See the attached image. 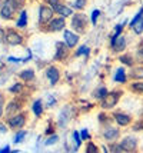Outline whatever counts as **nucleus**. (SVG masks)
Segmentation results:
<instances>
[{"mask_svg": "<svg viewBox=\"0 0 143 153\" xmlns=\"http://www.w3.org/2000/svg\"><path fill=\"white\" fill-rule=\"evenodd\" d=\"M123 92L122 89H115V90H110L109 94L104 97V99L99 103V106L102 109L103 112H109V110H113L116 106H117V103L120 102L123 96Z\"/></svg>", "mask_w": 143, "mask_h": 153, "instance_id": "nucleus-1", "label": "nucleus"}, {"mask_svg": "<svg viewBox=\"0 0 143 153\" xmlns=\"http://www.w3.org/2000/svg\"><path fill=\"white\" fill-rule=\"evenodd\" d=\"M70 27L77 34L86 33L87 32V27H89V17L84 13H82V12H76L70 17Z\"/></svg>", "mask_w": 143, "mask_h": 153, "instance_id": "nucleus-2", "label": "nucleus"}, {"mask_svg": "<svg viewBox=\"0 0 143 153\" xmlns=\"http://www.w3.org/2000/svg\"><path fill=\"white\" fill-rule=\"evenodd\" d=\"M120 127L119 126H113V125H106L102 129V137L104 142H107V145L110 143H116L119 137H120Z\"/></svg>", "mask_w": 143, "mask_h": 153, "instance_id": "nucleus-3", "label": "nucleus"}, {"mask_svg": "<svg viewBox=\"0 0 143 153\" xmlns=\"http://www.w3.org/2000/svg\"><path fill=\"white\" fill-rule=\"evenodd\" d=\"M26 122H27V114L24 113V112H20V113L12 116V117H7L6 125L10 127L12 130L19 132V130H21V129L24 127Z\"/></svg>", "mask_w": 143, "mask_h": 153, "instance_id": "nucleus-4", "label": "nucleus"}, {"mask_svg": "<svg viewBox=\"0 0 143 153\" xmlns=\"http://www.w3.org/2000/svg\"><path fill=\"white\" fill-rule=\"evenodd\" d=\"M119 146L122 147V150L124 153H137V149H139V140L135 137V136H124L120 142H119Z\"/></svg>", "mask_w": 143, "mask_h": 153, "instance_id": "nucleus-5", "label": "nucleus"}, {"mask_svg": "<svg viewBox=\"0 0 143 153\" xmlns=\"http://www.w3.org/2000/svg\"><path fill=\"white\" fill-rule=\"evenodd\" d=\"M16 12H17V6L14 0H4L0 7V17L4 20H12Z\"/></svg>", "mask_w": 143, "mask_h": 153, "instance_id": "nucleus-6", "label": "nucleus"}, {"mask_svg": "<svg viewBox=\"0 0 143 153\" xmlns=\"http://www.w3.org/2000/svg\"><path fill=\"white\" fill-rule=\"evenodd\" d=\"M44 27H46V32H49V33L64 32L66 27H67V22H66V19H63V17H60V16H57V17L50 20Z\"/></svg>", "mask_w": 143, "mask_h": 153, "instance_id": "nucleus-7", "label": "nucleus"}, {"mask_svg": "<svg viewBox=\"0 0 143 153\" xmlns=\"http://www.w3.org/2000/svg\"><path fill=\"white\" fill-rule=\"evenodd\" d=\"M55 10L52 7L46 4V3H43V4L39 6V23L41 26H46L50 20L55 19Z\"/></svg>", "mask_w": 143, "mask_h": 153, "instance_id": "nucleus-8", "label": "nucleus"}, {"mask_svg": "<svg viewBox=\"0 0 143 153\" xmlns=\"http://www.w3.org/2000/svg\"><path fill=\"white\" fill-rule=\"evenodd\" d=\"M112 117H113V122L116 123V126L119 127H127L133 122V117L129 113L123 112V110H115L113 114H112Z\"/></svg>", "mask_w": 143, "mask_h": 153, "instance_id": "nucleus-9", "label": "nucleus"}, {"mask_svg": "<svg viewBox=\"0 0 143 153\" xmlns=\"http://www.w3.org/2000/svg\"><path fill=\"white\" fill-rule=\"evenodd\" d=\"M63 42L66 43V46H67L70 50H73V49H76V47L79 46L80 34L75 33L72 29H66V30L63 32Z\"/></svg>", "mask_w": 143, "mask_h": 153, "instance_id": "nucleus-10", "label": "nucleus"}, {"mask_svg": "<svg viewBox=\"0 0 143 153\" xmlns=\"http://www.w3.org/2000/svg\"><path fill=\"white\" fill-rule=\"evenodd\" d=\"M6 42L7 45H10V46H21L23 45V36H21L19 32H16L14 29H7L6 30Z\"/></svg>", "mask_w": 143, "mask_h": 153, "instance_id": "nucleus-11", "label": "nucleus"}, {"mask_svg": "<svg viewBox=\"0 0 143 153\" xmlns=\"http://www.w3.org/2000/svg\"><path fill=\"white\" fill-rule=\"evenodd\" d=\"M44 74H46V77H47L49 83H50V86H56L59 82H60V69L57 66H49L46 67V70H44Z\"/></svg>", "mask_w": 143, "mask_h": 153, "instance_id": "nucleus-12", "label": "nucleus"}, {"mask_svg": "<svg viewBox=\"0 0 143 153\" xmlns=\"http://www.w3.org/2000/svg\"><path fill=\"white\" fill-rule=\"evenodd\" d=\"M69 56H70V49L66 46V43L64 42H57L53 59L57 60V62H64V60H67Z\"/></svg>", "mask_w": 143, "mask_h": 153, "instance_id": "nucleus-13", "label": "nucleus"}, {"mask_svg": "<svg viewBox=\"0 0 143 153\" xmlns=\"http://www.w3.org/2000/svg\"><path fill=\"white\" fill-rule=\"evenodd\" d=\"M53 10H55V13L57 14V16H60L63 19H69V17H72V16L75 14V10L69 6V4L63 3V1H61L60 4H57Z\"/></svg>", "mask_w": 143, "mask_h": 153, "instance_id": "nucleus-14", "label": "nucleus"}, {"mask_svg": "<svg viewBox=\"0 0 143 153\" xmlns=\"http://www.w3.org/2000/svg\"><path fill=\"white\" fill-rule=\"evenodd\" d=\"M21 109H23V105H21L19 100H12V102L7 103L6 109H4V113H6L7 117H12V116H14V114L20 113Z\"/></svg>", "mask_w": 143, "mask_h": 153, "instance_id": "nucleus-15", "label": "nucleus"}, {"mask_svg": "<svg viewBox=\"0 0 143 153\" xmlns=\"http://www.w3.org/2000/svg\"><path fill=\"white\" fill-rule=\"evenodd\" d=\"M126 47H127V39H126L124 34H122L119 39L116 40V43L110 47V49H112V52H115V53L122 54V53L126 52Z\"/></svg>", "mask_w": 143, "mask_h": 153, "instance_id": "nucleus-16", "label": "nucleus"}, {"mask_svg": "<svg viewBox=\"0 0 143 153\" xmlns=\"http://www.w3.org/2000/svg\"><path fill=\"white\" fill-rule=\"evenodd\" d=\"M73 117V113H72V107L70 106H64L63 109H61L60 112V116H59V126H66L69 122H70V119Z\"/></svg>", "mask_w": 143, "mask_h": 153, "instance_id": "nucleus-17", "label": "nucleus"}, {"mask_svg": "<svg viewBox=\"0 0 143 153\" xmlns=\"http://www.w3.org/2000/svg\"><path fill=\"white\" fill-rule=\"evenodd\" d=\"M132 82H137V80H143V65H135L133 67H130V73H127Z\"/></svg>", "mask_w": 143, "mask_h": 153, "instance_id": "nucleus-18", "label": "nucleus"}, {"mask_svg": "<svg viewBox=\"0 0 143 153\" xmlns=\"http://www.w3.org/2000/svg\"><path fill=\"white\" fill-rule=\"evenodd\" d=\"M113 80H115L116 83H119V85H126L127 83V80H129V77H127V73H126V69L123 66L117 67L115 72V76H113Z\"/></svg>", "mask_w": 143, "mask_h": 153, "instance_id": "nucleus-19", "label": "nucleus"}, {"mask_svg": "<svg viewBox=\"0 0 143 153\" xmlns=\"http://www.w3.org/2000/svg\"><path fill=\"white\" fill-rule=\"evenodd\" d=\"M119 62L122 63L123 66H127V67H133L135 65H136V59H135V56L132 53H129V52H124V53L119 54Z\"/></svg>", "mask_w": 143, "mask_h": 153, "instance_id": "nucleus-20", "label": "nucleus"}, {"mask_svg": "<svg viewBox=\"0 0 143 153\" xmlns=\"http://www.w3.org/2000/svg\"><path fill=\"white\" fill-rule=\"evenodd\" d=\"M109 92H110V90L106 86H99V87H96L95 90L92 92V97L100 103V102H102V100L104 99L107 94H109Z\"/></svg>", "mask_w": 143, "mask_h": 153, "instance_id": "nucleus-21", "label": "nucleus"}, {"mask_svg": "<svg viewBox=\"0 0 143 153\" xmlns=\"http://www.w3.org/2000/svg\"><path fill=\"white\" fill-rule=\"evenodd\" d=\"M124 25H126V22H123V23H119V25H116L115 26V32H113V34L110 36V47L113 46L116 43V40L119 39L120 36L123 34V29H124Z\"/></svg>", "mask_w": 143, "mask_h": 153, "instance_id": "nucleus-22", "label": "nucleus"}, {"mask_svg": "<svg viewBox=\"0 0 143 153\" xmlns=\"http://www.w3.org/2000/svg\"><path fill=\"white\" fill-rule=\"evenodd\" d=\"M19 77L24 83H30V82H33L36 79V73H34L33 69H24V70H21L20 73H19Z\"/></svg>", "mask_w": 143, "mask_h": 153, "instance_id": "nucleus-23", "label": "nucleus"}, {"mask_svg": "<svg viewBox=\"0 0 143 153\" xmlns=\"http://www.w3.org/2000/svg\"><path fill=\"white\" fill-rule=\"evenodd\" d=\"M27 22H29L27 10L21 9L20 13H19V19L16 20V27H19V29H24V27H27Z\"/></svg>", "mask_w": 143, "mask_h": 153, "instance_id": "nucleus-24", "label": "nucleus"}, {"mask_svg": "<svg viewBox=\"0 0 143 153\" xmlns=\"http://www.w3.org/2000/svg\"><path fill=\"white\" fill-rule=\"evenodd\" d=\"M32 112L36 117H40L43 112H44V106H43V100L41 99H36L32 105Z\"/></svg>", "mask_w": 143, "mask_h": 153, "instance_id": "nucleus-25", "label": "nucleus"}, {"mask_svg": "<svg viewBox=\"0 0 143 153\" xmlns=\"http://www.w3.org/2000/svg\"><path fill=\"white\" fill-rule=\"evenodd\" d=\"M84 153H102V147L95 142L87 140L86 145H84Z\"/></svg>", "mask_w": 143, "mask_h": 153, "instance_id": "nucleus-26", "label": "nucleus"}, {"mask_svg": "<svg viewBox=\"0 0 143 153\" xmlns=\"http://www.w3.org/2000/svg\"><path fill=\"white\" fill-rule=\"evenodd\" d=\"M129 90L132 93L143 94V80H137V82H130Z\"/></svg>", "mask_w": 143, "mask_h": 153, "instance_id": "nucleus-27", "label": "nucleus"}, {"mask_svg": "<svg viewBox=\"0 0 143 153\" xmlns=\"http://www.w3.org/2000/svg\"><path fill=\"white\" fill-rule=\"evenodd\" d=\"M69 6L76 12H82V10H84V7L87 6V0H73Z\"/></svg>", "mask_w": 143, "mask_h": 153, "instance_id": "nucleus-28", "label": "nucleus"}, {"mask_svg": "<svg viewBox=\"0 0 143 153\" xmlns=\"http://www.w3.org/2000/svg\"><path fill=\"white\" fill-rule=\"evenodd\" d=\"M89 54H90V47L87 45H80V46L76 49V52L73 53L75 57H80V56H86L87 57Z\"/></svg>", "mask_w": 143, "mask_h": 153, "instance_id": "nucleus-29", "label": "nucleus"}, {"mask_svg": "<svg viewBox=\"0 0 143 153\" xmlns=\"http://www.w3.org/2000/svg\"><path fill=\"white\" fill-rule=\"evenodd\" d=\"M72 139H73V143H75V147H76V149H79V147L82 146L83 140H82V137H80L79 130H73V132H72Z\"/></svg>", "mask_w": 143, "mask_h": 153, "instance_id": "nucleus-30", "label": "nucleus"}, {"mask_svg": "<svg viewBox=\"0 0 143 153\" xmlns=\"http://www.w3.org/2000/svg\"><path fill=\"white\" fill-rule=\"evenodd\" d=\"M26 136H27V130H19V132H16V134H14V137H13V143H16V145L21 143Z\"/></svg>", "mask_w": 143, "mask_h": 153, "instance_id": "nucleus-31", "label": "nucleus"}, {"mask_svg": "<svg viewBox=\"0 0 143 153\" xmlns=\"http://www.w3.org/2000/svg\"><path fill=\"white\" fill-rule=\"evenodd\" d=\"M23 87H24V85L20 83V82H17V83H14V85H12V86L9 87V92L13 94H19V93H21Z\"/></svg>", "mask_w": 143, "mask_h": 153, "instance_id": "nucleus-32", "label": "nucleus"}, {"mask_svg": "<svg viewBox=\"0 0 143 153\" xmlns=\"http://www.w3.org/2000/svg\"><path fill=\"white\" fill-rule=\"evenodd\" d=\"M135 59H136L137 65H143V43H140V45H139V47L136 49Z\"/></svg>", "mask_w": 143, "mask_h": 153, "instance_id": "nucleus-33", "label": "nucleus"}, {"mask_svg": "<svg viewBox=\"0 0 143 153\" xmlns=\"http://www.w3.org/2000/svg\"><path fill=\"white\" fill-rule=\"evenodd\" d=\"M132 30H133V33L136 34V36H140V34H143V17L139 22H137L135 26L132 27Z\"/></svg>", "mask_w": 143, "mask_h": 153, "instance_id": "nucleus-34", "label": "nucleus"}, {"mask_svg": "<svg viewBox=\"0 0 143 153\" xmlns=\"http://www.w3.org/2000/svg\"><path fill=\"white\" fill-rule=\"evenodd\" d=\"M59 142V134H50L47 139H46V142H44V146H53V145H56Z\"/></svg>", "mask_w": 143, "mask_h": 153, "instance_id": "nucleus-35", "label": "nucleus"}, {"mask_svg": "<svg viewBox=\"0 0 143 153\" xmlns=\"http://www.w3.org/2000/svg\"><path fill=\"white\" fill-rule=\"evenodd\" d=\"M142 17H143V7H142V9H139V12L136 13V16H135V17H133V19L129 22V27H130V29L135 26V25H136V23H137V22H139L140 19H142Z\"/></svg>", "mask_w": 143, "mask_h": 153, "instance_id": "nucleus-36", "label": "nucleus"}, {"mask_svg": "<svg viewBox=\"0 0 143 153\" xmlns=\"http://www.w3.org/2000/svg\"><path fill=\"white\" fill-rule=\"evenodd\" d=\"M99 16H100V10H99V9H95V10L92 12V14H90V23H92L93 26H96V23H97V20H99Z\"/></svg>", "mask_w": 143, "mask_h": 153, "instance_id": "nucleus-37", "label": "nucleus"}, {"mask_svg": "<svg viewBox=\"0 0 143 153\" xmlns=\"http://www.w3.org/2000/svg\"><path fill=\"white\" fill-rule=\"evenodd\" d=\"M99 123H100V125H103V126H106V125H110V123H109V116L104 113V112L99 113Z\"/></svg>", "mask_w": 143, "mask_h": 153, "instance_id": "nucleus-38", "label": "nucleus"}, {"mask_svg": "<svg viewBox=\"0 0 143 153\" xmlns=\"http://www.w3.org/2000/svg\"><path fill=\"white\" fill-rule=\"evenodd\" d=\"M79 133H80V137H82L83 142H87V140H90L89 129H86V127H83V129H80V130H79Z\"/></svg>", "mask_w": 143, "mask_h": 153, "instance_id": "nucleus-39", "label": "nucleus"}, {"mask_svg": "<svg viewBox=\"0 0 143 153\" xmlns=\"http://www.w3.org/2000/svg\"><path fill=\"white\" fill-rule=\"evenodd\" d=\"M61 0H46V4H49V6L52 7V9H55L57 4H60Z\"/></svg>", "mask_w": 143, "mask_h": 153, "instance_id": "nucleus-40", "label": "nucleus"}, {"mask_svg": "<svg viewBox=\"0 0 143 153\" xmlns=\"http://www.w3.org/2000/svg\"><path fill=\"white\" fill-rule=\"evenodd\" d=\"M0 153H19V150H12L9 145H6L4 147H1L0 149Z\"/></svg>", "mask_w": 143, "mask_h": 153, "instance_id": "nucleus-41", "label": "nucleus"}, {"mask_svg": "<svg viewBox=\"0 0 143 153\" xmlns=\"http://www.w3.org/2000/svg\"><path fill=\"white\" fill-rule=\"evenodd\" d=\"M56 103H57V100H56L53 96H49V97H47V107L56 106Z\"/></svg>", "mask_w": 143, "mask_h": 153, "instance_id": "nucleus-42", "label": "nucleus"}, {"mask_svg": "<svg viewBox=\"0 0 143 153\" xmlns=\"http://www.w3.org/2000/svg\"><path fill=\"white\" fill-rule=\"evenodd\" d=\"M140 129H143V120H139L136 125L133 126V130H135V132H140Z\"/></svg>", "mask_w": 143, "mask_h": 153, "instance_id": "nucleus-43", "label": "nucleus"}, {"mask_svg": "<svg viewBox=\"0 0 143 153\" xmlns=\"http://www.w3.org/2000/svg\"><path fill=\"white\" fill-rule=\"evenodd\" d=\"M4 40H6V32H4L3 27H0V43L4 42Z\"/></svg>", "mask_w": 143, "mask_h": 153, "instance_id": "nucleus-44", "label": "nucleus"}, {"mask_svg": "<svg viewBox=\"0 0 143 153\" xmlns=\"http://www.w3.org/2000/svg\"><path fill=\"white\" fill-rule=\"evenodd\" d=\"M7 125H4V123H1V122H0V134H3V133H6L7 132Z\"/></svg>", "mask_w": 143, "mask_h": 153, "instance_id": "nucleus-45", "label": "nucleus"}, {"mask_svg": "<svg viewBox=\"0 0 143 153\" xmlns=\"http://www.w3.org/2000/svg\"><path fill=\"white\" fill-rule=\"evenodd\" d=\"M9 62H12V63H19V62H23V59H19V57H9Z\"/></svg>", "mask_w": 143, "mask_h": 153, "instance_id": "nucleus-46", "label": "nucleus"}, {"mask_svg": "<svg viewBox=\"0 0 143 153\" xmlns=\"http://www.w3.org/2000/svg\"><path fill=\"white\" fill-rule=\"evenodd\" d=\"M3 113H4V107H3V103L0 102V117L3 116Z\"/></svg>", "mask_w": 143, "mask_h": 153, "instance_id": "nucleus-47", "label": "nucleus"}, {"mask_svg": "<svg viewBox=\"0 0 143 153\" xmlns=\"http://www.w3.org/2000/svg\"><path fill=\"white\" fill-rule=\"evenodd\" d=\"M120 153H124V152H120Z\"/></svg>", "mask_w": 143, "mask_h": 153, "instance_id": "nucleus-48", "label": "nucleus"}, {"mask_svg": "<svg viewBox=\"0 0 143 153\" xmlns=\"http://www.w3.org/2000/svg\"><path fill=\"white\" fill-rule=\"evenodd\" d=\"M61 1H63V0H61Z\"/></svg>", "mask_w": 143, "mask_h": 153, "instance_id": "nucleus-49", "label": "nucleus"}]
</instances>
